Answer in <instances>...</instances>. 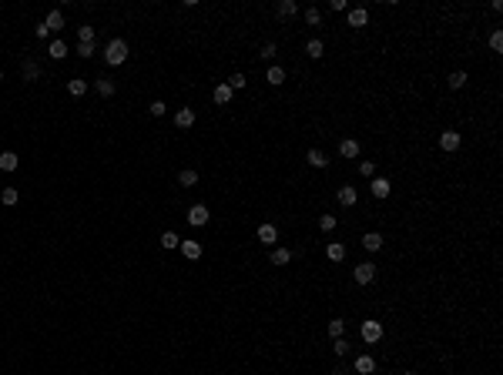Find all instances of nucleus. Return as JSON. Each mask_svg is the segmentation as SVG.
<instances>
[{"label":"nucleus","mask_w":503,"mask_h":375,"mask_svg":"<svg viewBox=\"0 0 503 375\" xmlns=\"http://www.w3.org/2000/svg\"><path fill=\"white\" fill-rule=\"evenodd\" d=\"M178 245H181V238H178L175 232H165V235H161V248H178Z\"/></svg>","instance_id":"nucleus-34"},{"label":"nucleus","mask_w":503,"mask_h":375,"mask_svg":"<svg viewBox=\"0 0 503 375\" xmlns=\"http://www.w3.org/2000/svg\"><path fill=\"white\" fill-rule=\"evenodd\" d=\"M17 198H20V194H17V188H4V191H0V201H4L7 208H14Z\"/></svg>","instance_id":"nucleus-30"},{"label":"nucleus","mask_w":503,"mask_h":375,"mask_svg":"<svg viewBox=\"0 0 503 375\" xmlns=\"http://www.w3.org/2000/svg\"><path fill=\"white\" fill-rule=\"evenodd\" d=\"M359 175L362 178H376V164H373V161H362V164H359Z\"/></svg>","instance_id":"nucleus-38"},{"label":"nucleus","mask_w":503,"mask_h":375,"mask_svg":"<svg viewBox=\"0 0 503 375\" xmlns=\"http://www.w3.org/2000/svg\"><path fill=\"white\" fill-rule=\"evenodd\" d=\"M178 181H181L184 188H192V184H198V171H195V168H184L181 175H178Z\"/></svg>","instance_id":"nucleus-26"},{"label":"nucleus","mask_w":503,"mask_h":375,"mask_svg":"<svg viewBox=\"0 0 503 375\" xmlns=\"http://www.w3.org/2000/svg\"><path fill=\"white\" fill-rule=\"evenodd\" d=\"M356 281H359V285H369V281H376V265L373 262H362V265H356Z\"/></svg>","instance_id":"nucleus-3"},{"label":"nucleus","mask_w":503,"mask_h":375,"mask_svg":"<svg viewBox=\"0 0 503 375\" xmlns=\"http://www.w3.org/2000/svg\"><path fill=\"white\" fill-rule=\"evenodd\" d=\"M326 255H329V262H342V258H346V245H339V241H332Z\"/></svg>","instance_id":"nucleus-25"},{"label":"nucleus","mask_w":503,"mask_h":375,"mask_svg":"<svg viewBox=\"0 0 503 375\" xmlns=\"http://www.w3.org/2000/svg\"><path fill=\"white\" fill-rule=\"evenodd\" d=\"M359 335H362V342H366V345H376V342H379V338H383V322H376V319L362 322Z\"/></svg>","instance_id":"nucleus-2"},{"label":"nucleus","mask_w":503,"mask_h":375,"mask_svg":"<svg viewBox=\"0 0 503 375\" xmlns=\"http://www.w3.org/2000/svg\"><path fill=\"white\" fill-rule=\"evenodd\" d=\"M104 61H108V64H111V67L124 64V61H128V44H124V40H121V37H114L111 44L104 47Z\"/></svg>","instance_id":"nucleus-1"},{"label":"nucleus","mask_w":503,"mask_h":375,"mask_svg":"<svg viewBox=\"0 0 503 375\" xmlns=\"http://www.w3.org/2000/svg\"><path fill=\"white\" fill-rule=\"evenodd\" d=\"M369 191H373V198H389V191H392L389 178H373V184H369Z\"/></svg>","instance_id":"nucleus-6"},{"label":"nucleus","mask_w":503,"mask_h":375,"mask_svg":"<svg viewBox=\"0 0 503 375\" xmlns=\"http://www.w3.org/2000/svg\"><path fill=\"white\" fill-rule=\"evenodd\" d=\"M34 34H37V37H40V40H44V37H47V34H50V31H47V27H44V24H37V27H34Z\"/></svg>","instance_id":"nucleus-43"},{"label":"nucleus","mask_w":503,"mask_h":375,"mask_svg":"<svg viewBox=\"0 0 503 375\" xmlns=\"http://www.w3.org/2000/svg\"><path fill=\"white\" fill-rule=\"evenodd\" d=\"M490 47H493V50H503V34H500V31L490 37Z\"/></svg>","instance_id":"nucleus-41"},{"label":"nucleus","mask_w":503,"mask_h":375,"mask_svg":"<svg viewBox=\"0 0 503 375\" xmlns=\"http://www.w3.org/2000/svg\"><path fill=\"white\" fill-rule=\"evenodd\" d=\"M188 224H195V228L208 224V208L205 205H192V208H188Z\"/></svg>","instance_id":"nucleus-5"},{"label":"nucleus","mask_w":503,"mask_h":375,"mask_svg":"<svg viewBox=\"0 0 503 375\" xmlns=\"http://www.w3.org/2000/svg\"><path fill=\"white\" fill-rule=\"evenodd\" d=\"M77 54L81 57H94V44H77Z\"/></svg>","instance_id":"nucleus-40"},{"label":"nucleus","mask_w":503,"mask_h":375,"mask_svg":"<svg viewBox=\"0 0 503 375\" xmlns=\"http://www.w3.org/2000/svg\"><path fill=\"white\" fill-rule=\"evenodd\" d=\"M305 161H309L312 168H326L329 164V158H326V151H319V148H312L309 154H305Z\"/></svg>","instance_id":"nucleus-14"},{"label":"nucleus","mask_w":503,"mask_h":375,"mask_svg":"<svg viewBox=\"0 0 503 375\" xmlns=\"http://www.w3.org/2000/svg\"><path fill=\"white\" fill-rule=\"evenodd\" d=\"M94 88H97V94H101V97H111L114 94V80L111 77H97Z\"/></svg>","instance_id":"nucleus-23"},{"label":"nucleus","mask_w":503,"mask_h":375,"mask_svg":"<svg viewBox=\"0 0 503 375\" xmlns=\"http://www.w3.org/2000/svg\"><path fill=\"white\" fill-rule=\"evenodd\" d=\"M288 262H292L288 248H272V265H288Z\"/></svg>","instance_id":"nucleus-22"},{"label":"nucleus","mask_w":503,"mask_h":375,"mask_svg":"<svg viewBox=\"0 0 503 375\" xmlns=\"http://www.w3.org/2000/svg\"><path fill=\"white\" fill-rule=\"evenodd\" d=\"M0 80H4V71H0Z\"/></svg>","instance_id":"nucleus-44"},{"label":"nucleus","mask_w":503,"mask_h":375,"mask_svg":"<svg viewBox=\"0 0 503 375\" xmlns=\"http://www.w3.org/2000/svg\"><path fill=\"white\" fill-rule=\"evenodd\" d=\"M20 74H24V80H37V77H40V64L27 57V61H24V67H20Z\"/></svg>","instance_id":"nucleus-15"},{"label":"nucleus","mask_w":503,"mask_h":375,"mask_svg":"<svg viewBox=\"0 0 503 375\" xmlns=\"http://www.w3.org/2000/svg\"><path fill=\"white\" fill-rule=\"evenodd\" d=\"M439 148H443V151H456V148H460V134H456V131H443V134H439Z\"/></svg>","instance_id":"nucleus-8"},{"label":"nucleus","mask_w":503,"mask_h":375,"mask_svg":"<svg viewBox=\"0 0 503 375\" xmlns=\"http://www.w3.org/2000/svg\"><path fill=\"white\" fill-rule=\"evenodd\" d=\"M362 248H366V251H379V248H383V235L379 232H366L362 235Z\"/></svg>","instance_id":"nucleus-9"},{"label":"nucleus","mask_w":503,"mask_h":375,"mask_svg":"<svg viewBox=\"0 0 503 375\" xmlns=\"http://www.w3.org/2000/svg\"><path fill=\"white\" fill-rule=\"evenodd\" d=\"M446 84H449L453 91H460V88L466 84V71H453V74H449V80H446Z\"/></svg>","instance_id":"nucleus-29"},{"label":"nucleus","mask_w":503,"mask_h":375,"mask_svg":"<svg viewBox=\"0 0 503 375\" xmlns=\"http://www.w3.org/2000/svg\"><path fill=\"white\" fill-rule=\"evenodd\" d=\"M44 27H47V31H61V27H64V14H61V10H50L47 17H44Z\"/></svg>","instance_id":"nucleus-11"},{"label":"nucleus","mask_w":503,"mask_h":375,"mask_svg":"<svg viewBox=\"0 0 503 375\" xmlns=\"http://www.w3.org/2000/svg\"><path fill=\"white\" fill-rule=\"evenodd\" d=\"M232 94H235V91L228 88V84H218V88H215V104H228V101H232Z\"/></svg>","instance_id":"nucleus-24"},{"label":"nucleus","mask_w":503,"mask_h":375,"mask_svg":"<svg viewBox=\"0 0 503 375\" xmlns=\"http://www.w3.org/2000/svg\"><path fill=\"white\" fill-rule=\"evenodd\" d=\"M335 201H339L342 208H352L356 201H359V191H356L352 184H342V188H339V194H335Z\"/></svg>","instance_id":"nucleus-4"},{"label":"nucleus","mask_w":503,"mask_h":375,"mask_svg":"<svg viewBox=\"0 0 503 375\" xmlns=\"http://www.w3.org/2000/svg\"><path fill=\"white\" fill-rule=\"evenodd\" d=\"M342 332H346V322L342 319H332V322H329V335H332V338H342Z\"/></svg>","instance_id":"nucleus-33"},{"label":"nucleus","mask_w":503,"mask_h":375,"mask_svg":"<svg viewBox=\"0 0 503 375\" xmlns=\"http://www.w3.org/2000/svg\"><path fill=\"white\" fill-rule=\"evenodd\" d=\"M349 24H352V27H366V24H369V10H362V7L349 10Z\"/></svg>","instance_id":"nucleus-19"},{"label":"nucleus","mask_w":503,"mask_h":375,"mask_svg":"<svg viewBox=\"0 0 503 375\" xmlns=\"http://www.w3.org/2000/svg\"><path fill=\"white\" fill-rule=\"evenodd\" d=\"M319 228H322V232H335V215H322L319 218Z\"/></svg>","instance_id":"nucleus-36"},{"label":"nucleus","mask_w":503,"mask_h":375,"mask_svg":"<svg viewBox=\"0 0 503 375\" xmlns=\"http://www.w3.org/2000/svg\"><path fill=\"white\" fill-rule=\"evenodd\" d=\"M47 54L54 57V61H61V57H67V44L61 37H54V40H50V47H47Z\"/></svg>","instance_id":"nucleus-18"},{"label":"nucleus","mask_w":503,"mask_h":375,"mask_svg":"<svg viewBox=\"0 0 503 375\" xmlns=\"http://www.w3.org/2000/svg\"><path fill=\"white\" fill-rule=\"evenodd\" d=\"M175 124H178V128H192V124H195V111H192V107H181V111L175 114Z\"/></svg>","instance_id":"nucleus-17"},{"label":"nucleus","mask_w":503,"mask_h":375,"mask_svg":"<svg viewBox=\"0 0 503 375\" xmlns=\"http://www.w3.org/2000/svg\"><path fill=\"white\" fill-rule=\"evenodd\" d=\"M406 375H416V372H406Z\"/></svg>","instance_id":"nucleus-45"},{"label":"nucleus","mask_w":503,"mask_h":375,"mask_svg":"<svg viewBox=\"0 0 503 375\" xmlns=\"http://www.w3.org/2000/svg\"><path fill=\"white\" fill-rule=\"evenodd\" d=\"M17 164H20V158L14 151H0V171H17Z\"/></svg>","instance_id":"nucleus-13"},{"label":"nucleus","mask_w":503,"mask_h":375,"mask_svg":"<svg viewBox=\"0 0 503 375\" xmlns=\"http://www.w3.org/2000/svg\"><path fill=\"white\" fill-rule=\"evenodd\" d=\"M332 352H335V355H346V352H349V342H346V338H335V342H332Z\"/></svg>","instance_id":"nucleus-39"},{"label":"nucleus","mask_w":503,"mask_h":375,"mask_svg":"<svg viewBox=\"0 0 503 375\" xmlns=\"http://www.w3.org/2000/svg\"><path fill=\"white\" fill-rule=\"evenodd\" d=\"M178 248H181V255L192 258V262H195V258H201V245H198V241H181Z\"/></svg>","instance_id":"nucleus-20"},{"label":"nucleus","mask_w":503,"mask_h":375,"mask_svg":"<svg viewBox=\"0 0 503 375\" xmlns=\"http://www.w3.org/2000/svg\"><path fill=\"white\" fill-rule=\"evenodd\" d=\"M275 50H279V47H275V44H265V47H262V57H265V61H269V57H275Z\"/></svg>","instance_id":"nucleus-42"},{"label":"nucleus","mask_w":503,"mask_h":375,"mask_svg":"<svg viewBox=\"0 0 503 375\" xmlns=\"http://www.w3.org/2000/svg\"><path fill=\"white\" fill-rule=\"evenodd\" d=\"M305 24H309V27H319L322 24V10L319 7H309V10H305Z\"/></svg>","instance_id":"nucleus-27"},{"label":"nucleus","mask_w":503,"mask_h":375,"mask_svg":"<svg viewBox=\"0 0 503 375\" xmlns=\"http://www.w3.org/2000/svg\"><path fill=\"white\" fill-rule=\"evenodd\" d=\"M296 0H279V7H275V14L282 17V20H288V17H296Z\"/></svg>","instance_id":"nucleus-16"},{"label":"nucleus","mask_w":503,"mask_h":375,"mask_svg":"<svg viewBox=\"0 0 503 375\" xmlns=\"http://www.w3.org/2000/svg\"><path fill=\"white\" fill-rule=\"evenodd\" d=\"M305 54H309L312 61H319V57L326 54V47H322V40H319V37H312L309 44H305Z\"/></svg>","instance_id":"nucleus-21"},{"label":"nucleus","mask_w":503,"mask_h":375,"mask_svg":"<svg viewBox=\"0 0 503 375\" xmlns=\"http://www.w3.org/2000/svg\"><path fill=\"white\" fill-rule=\"evenodd\" d=\"M228 88L242 91V88H245V74H232V77H228Z\"/></svg>","instance_id":"nucleus-37"},{"label":"nucleus","mask_w":503,"mask_h":375,"mask_svg":"<svg viewBox=\"0 0 503 375\" xmlns=\"http://www.w3.org/2000/svg\"><path fill=\"white\" fill-rule=\"evenodd\" d=\"M356 372L359 375H373L376 372V359L373 355H359V359H356Z\"/></svg>","instance_id":"nucleus-12"},{"label":"nucleus","mask_w":503,"mask_h":375,"mask_svg":"<svg viewBox=\"0 0 503 375\" xmlns=\"http://www.w3.org/2000/svg\"><path fill=\"white\" fill-rule=\"evenodd\" d=\"M67 91H71L74 97H84V91H88V80H81V77L71 80V84H67Z\"/></svg>","instance_id":"nucleus-32"},{"label":"nucleus","mask_w":503,"mask_h":375,"mask_svg":"<svg viewBox=\"0 0 503 375\" xmlns=\"http://www.w3.org/2000/svg\"><path fill=\"white\" fill-rule=\"evenodd\" d=\"M272 84V88H279L282 80H285V71H282V67H269V77H265Z\"/></svg>","instance_id":"nucleus-28"},{"label":"nucleus","mask_w":503,"mask_h":375,"mask_svg":"<svg viewBox=\"0 0 503 375\" xmlns=\"http://www.w3.org/2000/svg\"><path fill=\"white\" fill-rule=\"evenodd\" d=\"M258 241L275 245V241H279V228H275V224H258Z\"/></svg>","instance_id":"nucleus-7"},{"label":"nucleus","mask_w":503,"mask_h":375,"mask_svg":"<svg viewBox=\"0 0 503 375\" xmlns=\"http://www.w3.org/2000/svg\"><path fill=\"white\" fill-rule=\"evenodd\" d=\"M148 111H151V118H165L168 107H165V101H151V104H148Z\"/></svg>","instance_id":"nucleus-35"},{"label":"nucleus","mask_w":503,"mask_h":375,"mask_svg":"<svg viewBox=\"0 0 503 375\" xmlns=\"http://www.w3.org/2000/svg\"><path fill=\"white\" fill-rule=\"evenodd\" d=\"M339 154H342V158H359V141H356V137H346V141L339 144Z\"/></svg>","instance_id":"nucleus-10"},{"label":"nucleus","mask_w":503,"mask_h":375,"mask_svg":"<svg viewBox=\"0 0 503 375\" xmlns=\"http://www.w3.org/2000/svg\"><path fill=\"white\" fill-rule=\"evenodd\" d=\"M77 44H94V27H77Z\"/></svg>","instance_id":"nucleus-31"}]
</instances>
